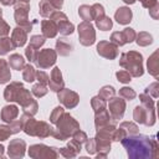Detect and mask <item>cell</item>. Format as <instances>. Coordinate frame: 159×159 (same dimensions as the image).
<instances>
[{
	"label": "cell",
	"instance_id": "7c38bea8",
	"mask_svg": "<svg viewBox=\"0 0 159 159\" xmlns=\"http://www.w3.org/2000/svg\"><path fill=\"white\" fill-rule=\"evenodd\" d=\"M108 101H109V103H108V111L109 112L108 113L111 114V118L114 122H117L124 114V111H125V101L122 97H112Z\"/></svg>",
	"mask_w": 159,
	"mask_h": 159
},
{
	"label": "cell",
	"instance_id": "44dd1931",
	"mask_svg": "<svg viewBox=\"0 0 159 159\" xmlns=\"http://www.w3.org/2000/svg\"><path fill=\"white\" fill-rule=\"evenodd\" d=\"M147 67H148V72L153 77H155V78L159 77V52H158V50L154 51L152 53V56L148 58Z\"/></svg>",
	"mask_w": 159,
	"mask_h": 159
},
{
	"label": "cell",
	"instance_id": "836d02e7",
	"mask_svg": "<svg viewBox=\"0 0 159 159\" xmlns=\"http://www.w3.org/2000/svg\"><path fill=\"white\" fill-rule=\"evenodd\" d=\"M114 94H116V89H114L112 86H103V87L99 89V93H98V96L102 97V98L106 99V101H108V99H111L112 97H114Z\"/></svg>",
	"mask_w": 159,
	"mask_h": 159
},
{
	"label": "cell",
	"instance_id": "ffe728a7",
	"mask_svg": "<svg viewBox=\"0 0 159 159\" xmlns=\"http://www.w3.org/2000/svg\"><path fill=\"white\" fill-rule=\"evenodd\" d=\"M41 31L42 36L46 39H53L57 35V25L52 20H42L41 21Z\"/></svg>",
	"mask_w": 159,
	"mask_h": 159
},
{
	"label": "cell",
	"instance_id": "d6a6232c",
	"mask_svg": "<svg viewBox=\"0 0 159 159\" xmlns=\"http://www.w3.org/2000/svg\"><path fill=\"white\" fill-rule=\"evenodd\" d=\"M91 106H92L94 112H98V111H102V109H104L107 107V101L103 99L99 96H96V97H93L91 99Z\"/></svg>",
	"mask_w": 159,
	"mask_h": 159
},
{
	"label": "cell",
	"instance_id": "8d00e7d4",
	"mask_svg": "<svg viewBox=\"0 0 159 159\" xmlns=\"http://www.w3.org/2000/svg\"><path fill=\"white\" fill-rule=\"evenodd\" d=\"M47 87L45 86V84H42V83H37V84H35L34 87H32V89H31V93L35 96V97H37V98H41V97H43L46 93H47Z\"/></svg>",
	"mask_w": 159,
	"mask_h": 159
},
{
	"label": "cell",
	"instance_id": "e0dca14e",
	"mask_svg": "<svg viewBox=\"0 0 159 159\" xmlns=\"http://www.w3.org/2000/svg\"><path fill=\"white\" fill-rule=\"evenodd\" d=\"M27 41V32L20 27V26H16L14 30H12V34H11V42L15 47H22Z\"/></svg>",
	"mask_w": 159,
	"mask_h": 159
},
{
	"label": "cell",
	"instance_id": "f1b7e54d",
	"mask_svg": "<svg viewBox=\"0 0 159 159\" xmlns=\"http://www.w3.org/2000/svg\"><path fill=\"white\" fill-rule=\"evenodd\" d=\"M96 25H97V27H98L99 30H102V31H108V30L112 29L113 22H112V20H111V17L103 15V16H101V17H98V19L96 20Z\"/></svg>",
	"mask_w": 159,
	"mask_h": 159
},
{
	"label": "cell",
	"instance_id": "4316f807",
	"mask_svg": "<svg viewBox=\"0 0 159 159\" xmlns=\"http://www.w3.org/2000/svg\"><path fill=\"white\" fill-rule=\"evenodd\" d=\"M14 48H15V46L12 45L10 37H7V36L0 37V56H4L6 53H9Z\"/></svg>",
	"mask_w": 159,
	"mask_h": 159
},
{
	"label": "cell",
	"instance_id": "680465c9",
	"mask_svg": "<svg viewBox=\"0 0 159 159\" xmlns=\"http://www.w3.org/2000/svg\"><path fill=\"white\" fill-rule=\"evenodd\" d=\"M0 2L5 6H10V5H15L16 0H0Z\"/></svg>",
	"mask_w": 159,
	"mask_h": 159
},
{
	"label": "cell",
	"instance_id": "9c48e42d",
	"mask_svg": "<svg viewBox=\"0 0 159 159\" xmlns=\"http://www.w3.org/2000/svg\"><path fill=\"white\" fill-rule=\"evenodd\" d=\"M133 118L139 124H145L150 127L155 123V109L147 108L144 106H137L133 112Z\"/></svg>",
	"mask_w": 159,
	"mask_h": 159
},
{
	"label": "cell",
	"instance_id": "30bf717a",
	"mask_svg": "<svg viewBox=\"0 0 159 159\" xmlns=\"http://www.w3.org/2000/svg\"><path fill=\"white\" fill-rule=\"evenodd\" d=\"M57 58V52L52 48H43L37 53V58H36V65L37 67L45 70V68H50L51 66L55 65Z\"/></svg>",
	"mask_w": 159,
	"mask_h": 159
},
{
	"label": "cell",
	"instance_id": "ba28073f",
	"mask_svg": "<svg viewBox=\"0 0 159 159\" xmlns=\"http://www.w3.org/2000/svg\"><path fill=\"white\" fill-rule=\"evenodd\" d=\"M77 31H78V39H80L81 45L91 46V45L94 43V41H96V31H94V27L91 24V21H82L78 25Z\"/></svg>",
	"mask_w": 159,
	"mask_h": 159
},
{
	"label": "cell",
	"instance_id": "8fae6325",
	"mask_svg": "<svg viewBox=\"0 0 159 159\" xmlns=\"http://www.w3.org/2000/svg\"><path fill=\"white\" fill-rule=\"evenodd\" d=\"M135 31L130 27H125L124 30L122 31H116L111 35V42H113L114 45H117L118 47L119 46H123L125 43H130L135 40Z\"/></svg>",
	"mask_w": 159,
	"mask_h": 159
},
{
	"label": "cell",
	"instance_id": "e575fe53",
	"mask_svg": "<svg viewBox=\"0 0 159 159\" xmlns=\"http://www.w3.org/2000/svg\"><path fill=\"white\" fill-rule=\"evenodd\" d=\"M120 128H123L127 133V135H133V134H138V125L134 124L133 122H123L119 125Z\"/></svg>",
	"mask_w": 159,
	"mask_h": 159
},
{
	"label": "cell",
	"instance_id": "db71d44e",
	"mask_svg": "<svg viewBox=\"0 0 159 159\" xmlns=\"http://www.w3.org/2000/svg\"><path fill=\"white\" fill-rule=\"evenodd\" d=\"M10 129H11V133L12 134L19 133L20 130H22V123H21V120H12L10 123Z\"/></svg>",
	"mask_w": 159,
	"mask_h": 159
},
{
	"label": "cell",
	"instance_id": "2e32d148",
	"mask_svg": "<svg viewBox=\"0 0 159 159\" xmlns=\"http://www.w3.org/2000/svg\"><path fill=\"white\" fill-rule=\"evenodd\" d=\"M48 87L53 92H58L65 87V82L62 80V73L58 67H53L51 71V75L48 77Z\"/></svg>",
	"mask_w": 159,
	"mask_h": 159
},
{
	"label": "cell",
	"instance_id": "ac0fdd59",
	"mask_svg": "<svg viewBox=\"0 0 159 159\" xmlns=\"http://www.w3.org/2000/svg\"><path fill=\"white\" fill-rule=\"evenodd\" d=\"M132 16H133L132 10L129 7H127V6H122L116 11L114 20L120 25H127V24H129L132 21Z\"/></svg>",
	"mask_w": 159,
	"mask_h": 159
},
{
	"label": "cell",
	"instance_id": "f35d334b",
	"mask_svg": "<svg viewBox=\"0 0 159 159\" xmlns=\"http://www.w3.org/2000/svg\"><path fill=\"white\" fill-rule=\"evenodd\" d=\"M63 113H65V109L62 108V107H56V108H53V111L51 112V114H50V122L51 123H53V124H56L58 120H60V118L63 116Z\"/></svg>",
	"mask_w": 159,
	"mask_h": 159
},
{
	"label": "cell",
	"instance_id": "d4e9b609",
	"mask_svg": "<svg viewBox=\"0 0 159 159\" xmlns=\"http://www.w3.org/2000/svg\"><path fill=\"white\" fill-rule=\"evenodd\" d=\"M9 66L12 68V70H22L24 66H25V60L21 55L19 53H12L10 57H9Z\"/></svg>",
	"mask_w": 159,
	"mask_h": 159
},
{
	"label": "cell",
	"instance_id": "6da1fadb",
	"mask_svg": "<svg viewBox=\"0 0 159 159\" xmlns=\"http://www.w3.org/2000/svg\"><path fill=\"white\" fill-rule=\"evenodd\" d=\"M127 154L132 159H149L159 157V145L154 137L144 134L127 135L122 140Z\"/></svg>",
	"mask_w": 159,
	"mask_h": 159
},
{
	"label": "cell",
	"instance_id": "60d3db41",
	"mask_svg": "<svg viewBox=\"0 0 159 159\" xmlns=\"http://www.w3.org/2000/svg\"><path fill=\"white\" fill-rule=\"evenodd\" d=\"M46 41V37L42 36V35H34L31 39H30V45H32L34 47L36 48H40Z\"/></svg>",
	"mask_w": 159,
	"mask_h": 159
},
{
	"label": "cell",
	"instance_id": "816d5d0a",
	"mask_svg": "<svg viewBox=\"0 0 159 159\" xmlns=\"http://www.w3.org/2000/svg\"><path fill=\"white\" fill-rule=\"evenodd\" d=\"M72 138H73V139H76L77 142H80V143L82 144V143H84V142L87 140V134H86L84 132H82L81 129H78L77 132H75V133H73Z\"/></svg>",
	"mask_w": 159,
	"mask_h": 159
},
{
	"label": "cell",
	"instance_id": "f5cc1de1",
	"mask_svg": "<svg viewBox=\"0 0 159 159\" xmlns=\"http://www.w3.org/2000/svg\"><path fill=\"white\" fill-rule=\"evenodd\" d=\"M84 143H86V150H87V153H88V154H96L94 139H93V138H91V139L87 138V140H86Z\"/></svg>",
	"mask_w": 159,
	"mask_h": 159
},
{
	"label": "cell",
	"instance_id": "52a82bcc",
	"mask_svg": "<svg viewBox=\"0 0 159 159\" xmlns=\"http://www.w3.org/2000/svg\"><path fill=\"white\" fill-rule=\"evenodd\" d=\"M29 155L34 159H53L60 157V152L55 147H47L45 144H34L29 149Z\"/></svg>",
	"mask_w": 159,
	"mask_h": 159
},
{
	"label": "cell",
	"instance_id": "f546056e",
	"mask_svg": "<svg viewBox=\"0 0 159 159\" xmlns=\"http://www.w3.org/2000/svg\"><path fill=\"white\" fill-rule=\"evenodd\" d=\"M135 41H137V45L138 46H148L153 42V37L148 32H139L138 35H135Z\"/></svg>",
	"mask_w": 159,
	"mask_h": 159
},
{
	"label": "cell",
	"instance_id": "484cf974",
	"mask_svg": "<svg viewBox=\"0 0 159 159\" xmlns=\"http://www.w3.org/2000/svg\"><path fill=\"white\" fill-rule=\"evenodd\" d=\"M56 25H57V31L60 34H62V35H71L73 32V30H75L73 24L70 22L68 19L62 20V21H58Z\"/></svg>",
	"mask_w": 159,
	"mask_h": 159
},
{
	"label": "cell",
	"instance_id": "8992f818",
	"mask_svg": "<svg viewBox=\"0 0 159 159\" xmlns=\"http://www.w3.org/2000/svg\"><path fill=\"white\" fill-rule=\"evenodd\" d=\"M15 21L17 26L22 27L26 32H30L32 29V22L29 20V11H30V5L24 1H16L15 2Z\"/></svg>",
	"mask_w": 159,
	"mask_h": 159
},
{
	"label": "cell",
	"instance_id": "5bb4252c",
	"mask_svg": "<svg viewBox=\"0 0 159 159\" xmlns=\"http://www.w3.org/2000/svg\"><path fill=\"white\" fill-rule=\"evenodd\" d=\"M97 52L99 56L104 58L114 60L118 56L119 50H118V46L111 41H99L97 45Z\"/></svg>",
	"mask_w": 159,
	"mask_h": 159
},
{
	"label": "cell",
	"instance_id": "9a60e30c",
	"mask_svg": "<svg viewBox=\"0 0 159 159\" xmlns=\"http://www.w3.org/2000/svg\"><path fill=\"white\" fill-rule=\"evenodd\" d=\"M26 143L22 139H12L7 147V155L10 158H22L25 155Z\"/></svg>",
	"mask_w": 159,
	"mask_h": 159
},
{
	"label": "cell",
	"instance_id": "4dcf8cb0",
	"mask_svg": "<svg viewBox=\"0 0 159 159\" xmlns=\"http://www.w3.org/2000/svg\"><path fill=\"white\" fill-rule=\"evenodd\" d=\"M78 14L82 17L83 21H91L93 20V12H92V6L89 5H81L78 9Z\"/></svg>",
	"mask_w": 159,
	"mask_h": 159
},
{
	"label": "cell",
	"instance_id": "b9f144b4",
	"mask_svg": "<svg viewBox=\"0 0 159 159\" xmlns=\"http://www.w3.org/2000/svg\"><path fill=\"white\" fill-rule=\"evenodd\" d=\"M158 89H159V84H158V82H154V83L149 84L145 88V93H148L153 98H158V96H159V91Z\"/></svg>",
	"mask_w": 159,
	"mask_h": 159
},
{
	"label": "cell",
	"instance_id": "7a4b0ae2",
	"mask_svg": "<svg viewBox=\"0 0 159 159\" xmlns=\"http://www.w3.org/2000/svg\"><path fill=\"white\" fill-rule=\"evenodd\" d=\"M4 98L7 102H17L25 113L35 116L39 109L37 102L32 98V94L22 86L21 82H11L4 91Z\"/></svg>",
	"mask_w": 159,
	"mask_h": 159
},
{
	"label": "cell",
	"instance_id": "74e56055",
	"mask_svg": "<svg viewBox=\"0 0 159 159\" xmlns=\"http://www.w3.org/2000/svg\"><path fill=\"white\" fill-rule=\"evenodd\" d=\"M37 53H39V48H36V47H34L32 45L29 43V46H27L26 50H25V55H26L27 60H29L30 62H36Z\"/></svg>",
	"mask_w": 159,
	"mask_h": 159
},
{
	"label": "cell",
	"instance_id": "bcb514c9",
	"mask_svg": "<svg viewBox=\"0 0 159 159\" xmlns=\"http://www.w3.org/2000/svg\"><path fill=\"white\" fill-rule=\"evenodd\" d=\"M116 77H117L118 81L122 82V83H129V82H130V78H132V76H130L127 71H118V72L116 73Z\"/></svg>",
	"mask_w": 159,
	"mask_h": 159
},
{
	"label": "cell",
	"instance_id": "d590c367",
	"mask_svg": "<svg viewBox=\"0 0 159 159\" xmlns=\"http://www.w3.org/2000/svg\"><path fill=\"white\" fill-rule=\"evenodd\" d=\"M135 96H137L135 91H134L133 88H130V87H122V88L119 89V97H122V98H124V99L132 101V99L135 98Z\"/></svg>",
	"mask_w": 159,
	"mask_h": 159
},
{
	"label": "cell",
	"instance_id": "83f0119b",
	"mask_svg": "<svg viewBox=\"0 0 159 159\" xmlns=\"http://www.w3.org/2000/svg\"><path fill=\"white\" fill-rule=\"evenodd\" d=\"M39 11H40V15L43 16V17H50L51 14L55 11L53 6L50 4L48 0H41L40 4H39Z\"/></svg>",
	"mask_w": 159,
	"mask_h": 159
},
{
	"label": "cell",
	"instance_id": "4fadbf2b",
	"mask_svg": "<svg viewBox=\"0 0 159 159\" xmlns=\"http://www.w3.org/2000/svg\"><path fill=\"white\" fill-rule=\"evenodd\" d=\"M57 98H58V101H60L66 108H68V109L75 108V107L78 104V102H80V96H78L76 92H73V91H71V89H67V88H65V87H63L61 91L57 92Z\"/></svg>",
	"mask_w": 159,
	"mask_h": 159
},
{
	"label": "cell",
	"instance_id": "5b68a950",
	"mask_svg": "<svg viewBox=\"0 0 159 159\" xmlns=\"http://www.w3.org/2000/svg\"><path fill=\"white\" fill-rule=\"evenodd\" d=\"M78 129H80L78 122L68 113H63V116L56 123V129L52 130L51 135L58 140H66L70 137H72L73 133L77 132Z\"/></svg>",
	"mask_w": 159,
	"mask_h": 159
},
{
	"label": "cell",
	"instance_id": "f6af8a7d",
	"mask_svg": "<svg viewBox=\"0 0 159 159\" xmlns=\"http://www.w3.org/2000/svg\"><path fill=\"white\" fill-rule=\"evenodd\" d=\"M11 134H12V133H11L10 125H5V124L0 125V142L6 140Z\"/></svg>",
	"mask_w": 159,
	"mask_h": 159
},
{
	"label": "cell",
	"instance_id": "7402d4cb",
	"mask_svg": "<svg viewBox=\"0 0 159 159\" xmlns=\"http://www.w3.org/2000/svg\"><path fill=\"white\" fill-rule=\"evenodd\" d=\"M19 116V108L14 104H9L5 106L1 109V119L6 123H11L12 120L16 119V117Z\"/></svg>",
	"mask_w": 159,
	"mask_h": 159
},
{
	"label": "cell",
	"instance_id": "94428289",
	"mask_svg": "<svg viewBox=\"0 0 159 159\" xmlns=\"http://www.w3.org/2000/svg\"><path fill=\"white\" fill-rule=\"evenodd\" d=\"M1 16H2V10L0 9V19H1Z\"/></svg>",
	"mask_w": 159,
	"mask_h": 159
},
{
	"label": "cell",
	"instance_id": "681fc988",
	"mask_svg": "<svg viewBox=\"0 0 159 159\" xmlns=\"http://www.w3.org/2000/svg\"><path fill=\"white\" fill-rule=\"evenodd\" d=\"M81 145H82V144H81L80 142H77L76 139H73V138H72V139H71V140L67 143V147H68V148H71V149H72V150H73L76 154H80L81 148H82Z\"/></svg>",
	"mask_w": 159,
	"mask_h": 159
},
{
	"label": "cell",
	"instance_id": "d6986e66",
	"mask_svg": "<svg viewBox=\"0 0 159 159\" xmlns=\"http://www.w3.org/2000/svg\"><path fill=\"white\" fill-rule=\"evenodd\" d=\"M94 113H96V116H94V125H96V129H98L101 127H104V125H107L109 123H116L111 118V116H109V113H108V111L106 108L102 109V111L94 112Z\"/></svg>",
	"mask_w": 159,
	"mask_h": 159
},
{
	"label": "cell",
	"instance_id": "603a6c76",
	"mask_svg": "<svg viewBox=\"0 0 159 159\" xmlns=\"http://www.w3.org/2000/svg\"><path fill=\"white\" fill-rule=\"evenodd\" d=\"M72 43L67 41V39H58L56 41V52L60 56H68L72 52Z\"/></svg>",
	"mask_w": 159,
	"mask_h": 159
},
{
	"label": "cell",
	"instance_id": "9f6ffc18",
	"mask_svg": "<svg viewBox=\"0 0 159 159\" xmlns=\"http://www.w3.org/2000/svg\"><path fill=\"white\" fill-rule=\"evenodd\" d=\"M139 1L142 2V5L145 9H150V7H153L154 5L158 4V0H139Z\"/></svg>",
	"mask_w": 159,
	"mask_h": 159
},
{
	"label": "cell",
	"instance_id": "cb8c5ba5",
	"mask_svg": "<svg viewBox=\"0 0 159 159\" xmlns=\"http://www.w3.org/2000/svg\"><path fill=\"white\" fill-rule=\"evenodd\" d=\"M11 78V73H10V66L9 62L6 60H0V84L9 82Z\"/></svg>",
	"mask_w": 159,
	"mask_h": 159
},
{
	"label": "cell",
	"instance_id": "7dc6e473",
	"mask_svg": "<svg viewBox=\"0 0 159 159\" xmlns=\"http://www.w3.org/2000/svg\"><path fill=\"white\" fill-rule=\"evenodd\" d=\"M35 80H37L39 81V83H42V84H47L48 83V75L46 73V72H43V71H36V77H35Z\"/></svg>",
	"mask_w": 159,
	"mask_h": 159
},
{
	"label": "cell",
	"instance_id": "c3c4849f",
	"mask_svg": "<svg viewBox=\"0 0 159 159\" xmlns=\"http://www.w3.org/2000/svg\"><path fill=\"white\" fill-rule=\"evenodd\" d=\"M58 152H60V155H62V157H65V158H75V157L77 155V154H76L71 148H68L67 145L63 147V148H60Z\"/></svg>",
	"mask_w": 159,
	"mask_h": 159
},
{
	"label": "cell",
	"instance_id": "277c9868",
	"mask_svg": "<svg viewBox=\"0 0 159 159\" xmlns=\"http://www.w3.org/2000/svg\"><path fill=\"white\" fill-rule=\"evenodd\" d=\"M119 66L125 68L132 77H140L144 73L143 56L137 51H129V52L122 53L119 60Z\"/></svg>",
	"mask_w": 159,
	"mask_h": 159
},
{
	"label": "cell",
	"instance_id": "6f0895ef",
	"mask_svg": "<svg viewBox=\"0 0 159 159\" xmlns=\"http://www.w3.org/2000/svg\"><path fill=\"white\" fill-rule=\"evenodd\" d=\"M48 1L53 6L55 10H60L62 7V5H63V0H48Z\"/></svg>",
	"mask_w": 159,
	"mask_h": 159
},
{
	"label": "cell",
	"instance_id": "6125c7cd",
	"mask_svg": "<svg viewBox=\"0 0 159 159\" xmlns=\"http://www.w3.org/2000/svg\"><path fill=\"white\" fill-rule=\"evenodd\" d=\"M19 1H24V2H29L30 0H19Z\"/></svg>",
	"mask_w": 159,
	"mask_h": 159
},
{
	"label": "cell",
	"instance_id": "f907efd6",
	"mask_svg": "<svg viewBox=\"0 0 159 159\" xmlns=\"http://www.w3.org/2000/svg\"><path fill=\"white\" fill-rule=\"evenodd\" d=\"M10 32V26L7 25L6 21H4L2 19H0V37L7 36Z\"/></svg>",
	"mask_w": 159,
	"mask_h": 159
},
{
	"label": "cell",
	"instance_id": "ee69618b",
	"mask_svg": "<svg viewBox=\"0 0 159 159\" xmlns=\"http://www.w3.org/2000/svg\"><path fill=\"white\" fill-rule=\"evenodd\" d=\"M127 137V133H125V130L123 129V128H116L114 130H113V133H112V140H114V142H119V140H122L123 138H125Z\"/></svg>",
	"mask_w": 159,
	"mask_h": 159
},
{
	"label": "cell",
	"instance_id": "91938a15",
	"mask_svg": "<svg viewBox=\"0 0 159 159\" xmlns=\"http://www.w3.org/2000/svg\"><path fill=\"white\" fill-rule=\"evenodd\" d=\"M125 4H128V5H132V4H134L137 0H123Z\"/></svg>",
	"mask_w": 159,
	"mask_h": 159
},
{
	"label": "cell",
	"instance_id": "1f68e13d",
	"mask_svg": "<svg viewBox=\"0 0 159 159\" xmlns=\"http://www.w3.org/2000/svg\"><path fill=\"white\" fill-rule=\"evenodd\" d=\"M35 77H36V71H35L34 66L25 65L22 68V78L26 82H32V81H35Z\"/></svg>",
	"mask_w": 159,
	"mask_h": 159
},
{
	"label": "cell",
	"instance_id": "3957f363",
	"mask_svg": "<svg viewBox=\"0 0 159 159\" xmlns=\"http://www.w3.org/2000/svg\"><path fill=\"white\" fill-rule=\"evenodd\" d=\"M20 120L22 123V130L27 135L39 137V138H47L52 134L53 128L50 124H47L46 122H42V120L41 122L35 120V118L29 113L24 112Z\"/></svg>",
	"mask_w": 159,
	"mask_h": 159
},
{
	"label": "cell",
	"instance_id": "7bdbcfd3",
	"mask_svg": "<svg viewBox=\"0 0 159 159\" xmlns=\"http://www.w3.org/2000/svg\"><path fill=\"white\" fill-rule=\"evenodd\" d=\"M92 6V12H93V20H97L98 17L104 15V7L101 4H93Z\"/></svg>",
	"mask_w": 159,
	"mask_h": 159
},
{
	"label": "cell",
	"instance_id": "11a10c76",
	"mask_svg": "<svg viewBox=\"0 0 159 159\" xmlns=\"http://www.w3.org/2000/svg\"><path fill=\"white\" fill-rule=\"evenodd\" d=\"M148 10H149V15H150L154 20H157V19L159 17V4L154 5L153 7H150V9H148Z\"/></svg>",
	"mask_w": 159,
	"mask_h": 159
},
{
	"label": "cell",
	"instance_id": "ab89813d",
	"mask_svg": "<svg viewBox=\"0 0 159 159\" xmlns=\"http://www.w3.org/2000/svg\"><path fill=\"white\" fill-rule=\"evenodd\" d=\"M139 99H140V103L142 106L147 107V108H154V99L148 94V93H142L139 94Z\"/></svg>",
	"mask_w": 159,
	"mask_h": 159
}]
</instances>
